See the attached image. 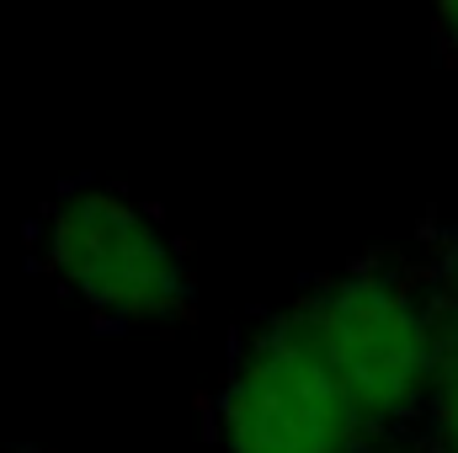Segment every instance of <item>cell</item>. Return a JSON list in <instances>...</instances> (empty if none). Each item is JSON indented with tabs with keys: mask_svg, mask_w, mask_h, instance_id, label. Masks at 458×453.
<instances>
[{
	"mask_svg": "<svg viewBox=\"0 0 458 453\" xmlns=\"http://www.w3.org/2000/svg\"><path fill=\"white\" fill-rule=\"evenodd\" d=\"M288 315L320 346L378 449H394L411 427H421L448 357L432 261L421 267L405 256H368L315 278L288 304Z\"/></svg>",
	"mask_w": 458,
	"mask_h": 453,
	"instance_id": "obj_1",
	"label": "cell"
},
{
	"mask_svg": "<svg viewBox=\"0 0 458 453\" xmlns=\"http://www.w3.org/2000/svg\"><path fill=\"white\" fill-rule=\"evenodd\" d=\"M32 261L102 326H171L198 299L192 261L160 214L97 182H70L38 209Z\"/></svg>",
	"mask_w": 458,
	"mask_h": 453,
	"instance_id": "obj_2",
	"label": "cell"
},
{
	"mask_svg": "<svg viewBox=\"0 0 458 453\" xmlns=\"http://www.w3.org/2000/svg\"><path fill=\"white\" fill-rule=\"evenodd\" d=\"M219 453H378L304 326L277 310L234 341L214 395Z\"/></svg>",
	"mask_w": 458,
	"mask_h": 453,
	"instance_id": "obj_3",
	"label": "cell"
},
{
	"mask_svg": "<svg viewBox=\"0 0 458 453\" xmlns=\"http://www.w3.org/2000/svg\"><path fill=\"white\" fill-rule=\"evenodd\" d=\"M421 443H427V453H458V346H448V357H443L432 406L421 416Z\"/></svg>",
	"mask_w": 458,
	"mask_h": 453,
	"instance_id": "obj_4",
	"label": "cell"
},
{
	"mask_svg": "<svg viewBox=\"0 0 458 453\" xmlns=\"http://www.w3.org/2000/svg\"><path fill=\"white\" fill-rule=\"evenodd\" d=\"M432 283H437V304H443L448 346H458V245H448L443 256H432Z\"/></svg>",
	"mask_w": 458,
	"mask_h": 453,
	"instance_id": "obj_5",
	"label": "cell"
},
{
	"mask_svg": "<svg viewBox=\"0 0 458 453\" xmlns=\"http://www.w3.org/2000/svg\"><path fill=\"white\" fill-rule=\"evenodd\" d=\"M437 38H443V54L458 64V0L437 11Z\"/></svg>",
	"mask_w": 458,
	"mask_h": 453,
	"instance_id": "obj_6",
	"label": "cell"
},
{
	"mask_svg": "<svg viewBox=\"0 0 458 453\" xmlns=\"http://www.w3.org/2000/svg\"><path fill=\"white\" fill-rule=\"evenodd\" d=\"M378 453H427V449H405V443H394V449H378Z\"/></svg>",
	"mask_w": 458,
	"mask_h": 453,
	"instance_id": "obj_7",
	"label": "cell"
},
{
	"mask_svg": "<svg viewBox=\"0 0 458 453\" xmlns=\"http://www.w3.org/2000/svg\"><path fill=\"white\" fill-rule=\"evenodd\" d=\"M11 453H43V449H11Z\"/></svg>",
	"mask_w": 458,
	"mask_h": 453,
	"instance_id": "obj_8",
	"label": "cell"
}]
</instances>
